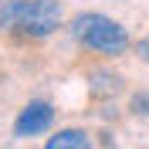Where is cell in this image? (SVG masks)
<instances>
[{
  "mask_svg": "<svg viewBox=\"0 0 149 149\" xmlns=\"http://www.w3.org/2000/svg\"><path fill=\"white\" fill-rule=\"evenodd\" d=\"M58 27H61L58 0H3L0 7V34H20L27 41H41Z\"/></svg>",
  "mask_w": 149,
  "mask_h": 149,
  "instance_id": "1",
  "label": "cell"
},
{
  "mask_svg": "<svg viewBox=\"0 0 149 149\" xmlns=\"http://www.w3.org/2000/svg\"><path fill=\"white\" fill-rule=\"evenodd\" d=\"M71 34L78 44H85L88 51L95 54H105V58H119L129 51V31L122 27L119 20L105 17V14H78L71 20Z\"/></svg>",
  "mask_w": 149,
  "mask_h": 149,
  "instance_id": "2",
  "label": "cell"
},
{
  "mask_svg": "<svg viewBox=\"0 0 149 149\" xmlns=\"http://www.w3.org/2000/svg\"><path fill=\"white\" fill-rule=\"evenodd\" d=\"M51 122H54V109H51V102H27L24 109H20L17 122H14V136H20V139H31V136H41L44 129H51Z\"/></svg>",
  "mask_w": 149,
  "mask_h": 149,
  "instance_id": "3",
  "label": "cell"
},
{
  "mask_svg": "<svg viewBox=\"0 0 149 149\" xmlns=\"http://www.w3.org/2000/svg\"><path fill=\"white\" fill-rule=\"evenodd\" d=\"M44 149H95V146H92V136L85 129H58L44 142Z\"/></svg>",
  "mask_w": 149,
  "mask_h": 149,
  "instance_id": "4",
  "label": "cell"
},
{
  "mask_svg": "<svg viewBox=\"0 0 149 149\" xmlns=\"http://www.w3.org/2000/svg\"><path fill=\"white\" fill-rule=\"evenodd\" d=\"M119 88H122L119 74H105V71H98V74H95V81H92V92H95V95H109V92H119Z\"/></svg>",
  "mask_w": 149,
  "mask_h": 149,
  "instance_id": "5",
  "label": "cell"
},
{
  "mask_svg": "<svg viewBox=\"0 0 149 149\" xmlns=\"http://www.w3.org/2000/svg\"><path fill=\"white\" fill-rule=\"evenodd\" d=\"M136 54H139L142 61H149V37H142L139 44H136Z\"/></svg>",
  "mask_w": 149,
  "mask_h": 149,
  "instance_id": "6",
  "label": "cell"
}]
</instances>
